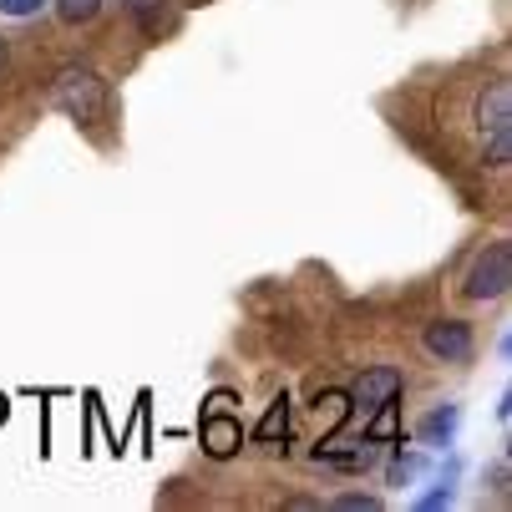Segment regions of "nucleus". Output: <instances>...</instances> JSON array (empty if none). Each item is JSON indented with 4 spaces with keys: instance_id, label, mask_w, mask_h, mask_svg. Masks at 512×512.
Masks as SVG:
<instances>
[{
    "instance_id": "7",
    "label": "nucleus",
    "mask_w": 512,
    "mask_h": 512,
    "mask_svg": "<svg viewBox=\"0 0 512 512\" xmlns=\"http://www.w3.org/2000/svg\"><path fill=\"white\" fill-rule=\"evenodd\" d=\"M457 426H462V406H457V401H447V406H436V411L416 426V436H421L426 447H452Z\"/></svg>"
},
{
    "instance_id": "6",
    "label": "nucleus",
    "mask_w": 512,
    "mask_h": 512,
    "mask_svg": "<svg viewBox=\"0 0 512 512\" xmlns=\"http://www.w3.org/2000/svg\"><path fill=\"white\" fill-rule=\"evenodd\" d=\"M477 132L492 137V132H512V87L507 77H492L477 97Z\"/></svg>"
},
{
    "instance_id": "3",
    "label": "nucleus",
    "mask_w": 512,
    "mask_h": 512,
    "mask_svg": "<svg viewBox=\"0 0 512 512\" xmlns=\"http://www.w3.org/2000/svg\"><path fill=\"white\" fill-rule=\"evenodd\" d=\"M421 345L431 360H442V365H467L477 355V335L467 320H431L421 330Z\"/></svg>"
},
{
    "instance_id": "16",
    "label": "nucleus",
    "mask_w": 512,
    "mask_h": 512,
    "mask_svg": "<svg viewBox=\"0 0 512 512\" xmlns=\"http://www.w3.org/2000/svg\"><path fill=\"white\" fill-rule=\"evenodd\" d=\"M492 482H497V492H507V457L492 467Z\"/></svg>"
},
{
    "instance_id": "1",
    "label": "nucleus",
    "mask_w": 512,
    "mask_h": 512,
    "mask_svg": "<svg viewBox=\"0 0 512 512\" xmlns=\"http://www.w3.org/2000/svg\"><path fill=\"white\" fill-rule=\"evenodd\" d=\"M51 102L71 117V122H82V127H97L112 107V87L102 71L82 66V61H66L56 77H51Z\"/></svg>"
},
{
    "instance_id": "11",
    "label": "nucleus",
    "mask_w": 512,
    "mask_h": 512,
    "mask_svg": "<svg viewBox=\"0 0 512 512\" xmlns=\"http://www.w3.org/2000/svg\"><path fill=\"white\" fill-rule=\"evenodd\" d=\"M127 16L142 26V36H158V16H163V0H122Z\"/></svg>"
},
{
    "instance_id": "18",
    "label": "nucleus",
    "mask_w": 512,
    "mask_h": 512,
    "mask_svg": "<svg viewBox=\"0 0 512 512\" xmlns=\"http://www.w3.org/2000/svg\"><path fill=\"white\" fill-rule=\"evenodd\" d=\"M6 61H11V51H6V41H0V71H6Z\"/></svg>"
},
{
    "instance_id": "4",
    "label": "nucleus",
    "mask_w": 512,
    "mask_h": 512,
    "mask_svg": "<svg viewBox=\"0 0 512 512\" xmlns=\"http://www.w3.org/2000/svg\"><path fill=\"white\" fill-rule=\"evenodd\" d=\"M198 442H203V452H208V457L229 462V457L244 447V426L234 421V411H229V406H208V411L198 416Z\"/></svg>"
},
{
    "instance_id": "10",
    "label": "nucleus",
    "mask_w": 512,
    "mask_h": 512,
    "mask_svg": "<svg viewBox=\"0 0 512 512\" xmlns=\"http://www.w3.org/2000/svg\"><path fill=\"white\" fill-rule=\"evenodd\" d=\"M452 487H457V462L431 482V492H421V497H416V512H436V507H447V502H452Z\"/></svg>"
},
{
    "instance_id": "14",
    "label": "nucleus",
    "mask_w": 512,
    "mask_h": 512,
    "mask_svg": "<svg viewBox=\"0 0 512 512\" xmlns=\"http://www.w3.org/2000/svg\"><path fill=\"white\" fill-rule=\"evenodd\" d=\"M51 6V0H0V16H11V21H31Z\"/></svg>"
},
{
    "instance_id": "8",
    "label": "nucleus",
    "mask_w": 512,
    "mask_h": 512,
    "mask_svg": "<svg viewBox=\"0 0 512 512\" xmlns=\"http://www.w3.org/2000/svg\"><path fill=\"white\" fill-rule=\"evenodd\" d=\"M279 436H289V396H274L269 411H264V421L254 426V442L259 447H274Z\"/></svg>"
},
{
    "instance_id": "2",
    "label": "nucleus",
    "mask_w": 512,
    "mask_h": 512,
    "mask_svg": "<svg viewBox=\"0 0 512 512\" xmlns=\"http://www.w3.org/2000/svg\"><path fill=\"white\" fill-rule=\"evenodd\" d=\"M507 289H512V244L497 239V244H487V249L472 259V269H467V279H462V295L477 300V305H487V300H502Z\"/></svg>"
},
{
    "instance_id": "17",
    "label": "nucleus",
    "mask_w": 512,
    "mask_h": 512,
    "mask_svg": "<svg viewBox=\"0 0 512 512\" xmlns=\"http://www.w3.org/2000/svg\"><path fill=\"white\" fill-rule=\"evenodd\" d=\"M6 416H11V401H6V396H0V426H6Z\"/></svg>"
},
{
    "instance_id": "15",
    "label": "nucleus",
    "mask_w": 512,
    "mask_h": 512,
    "mask_svg": "<svg viewBox=\"0 0 512 512\" xmlns=\"http://www.w3.org/2000/svg\"><path fill=\"white\" fill-rule=\"evenodd\" d=\"M330 507H335V512H376V507H381V497H365V492H345V497H335Z\"/></svg>"
},
{
    "instance_id": "9",
    "label": "nucleus",
    "mask_w": 512,
    "mask_h": 512,
    "mask_svg": "<svg viewBox=\"0 0 512 512\" xmlns=\"http://www.w3.org/2000/svg\"><path fill=\"white\" fill-rule=\"evenodd\" d=\"M315 416H320L325 436H330V431H340V426H345V416H350V396H345V391H325V396H315Z\"/></svg>"
},
{
    "instance_id": "12",
    "label": "nucleus",
    "mask_w": 512,
    "mask_h": 512,
    "mask_svg": "<svg viewBox=\"0 0 512 512\" xmlns=\"http://www.w3.org/2000/svg\"><path fill=\"white\" fill-rule=\"evenodd\" d=\"M97 11H102V0H56V16L66 26H87V21H97Z\"/></svg>"
},
{
    "instance_id": "13",
    "label": "nucleus",
    "mask_w": 512,
    "mask_h": 512,
    "mask_svg": "<svg viewBox=\"0 0 512 512\" xmlns=\"http://www.w3.org/2000/svg\"><path fill=\"white\" fill-rule=\"evenodd\" d=\"M482 163H487V168H507V163H512V132L482 137Z\"/></svg>"
},
{
    "instance_id": "5",
    "label": "nucleus",
    "mask_w": 512,
    "mask_h": 512,
    "mask_svg": "<svg viewBox=\"0 0 512 512\" xmlns=\"http://www.w3.org/2000/svg\"><path fill=\"white\" fill-rule=\"evenodd\" d=\"M401 386H406V376L396 371V365H371V371H365V376L350 386V411H365V416H371L376 406L396 401Z\"/></svg>"
}]
</instances>
